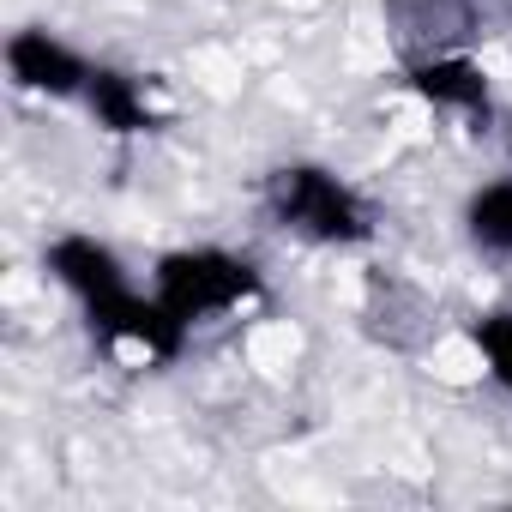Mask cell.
<instances>
[{
  "label": "cell",
  "instance_id": "obj_1",
  "mask_svg": "<svg viewBox=\"0 0 512 512\" xmlns=\"http://www.w3.org/2000/svg\"><path fill=\"white\" fill-rule=\"evenodd\" d=\"M266 217L308 241V247H362L374 241V205L368 193L338 175L332 163H314V157H296V163H278L266 175Z\"/></svg>",
  "mask_w": 512,
  "mask_h": 512
},
{
  "label": "cell",
  "instance_id": "obj_7",
  "mask_svg": "<svg viewBox=\"0 0 512 512\" xmlns=\"http://www.w3.org/2000/svg\"><path fill=\"white\" fill-rule=\"evenodd\" d=\"M79 103H85V115H91L109 139H145V133L163 127V109H157L151 85H145L139 73H127V67H103V61H97V73H91V85H85Z\"/></svg>",
  "mask_w": 512,
  "mask_h": 512
},
{
  "label": "cell",
  "instance_id": "obj_4",
  "mask_svg": "<svg viewBox=\"0 0 512 512\" xmlns=\"http://www.w3.org/2000/svg\"><path fill=\"white\" fill-rule=\"evenodd\" d=\"M0 61H7V79L13 91L25 97H49V103H67V97H85L97 61L85 49H73L61 31L49 25H19L7 37V49H0Z\"/></svg>",
  "mask_w": 512,
  "mask_h": 512
},
{
  "label": "cell",
  "instance_id": "obj_2",
  "mask_svg": "<svg viewBox=\"0 0 512 512\" xmlns=\"http://www.w3.org/2000/svg\"><path fill=\"white\" fill-rule=\"evenodd\" d=\"M151 290L157 302L193 332V326H211V320H235L247 314L253 302L266 296V272L235 247H217V241H199V247H169L163 260L151 266Z\"/></svg>",
  "mask_w": 512,
  "mask_h": 512
},
{
  "label": "cell",
  "instance_id": "obj_9",
  "mask_svg": "<svg viewBox=\"0 0 512 512\" xmlns=\"http://www.w3.org/2000/svg\"><path fill=\"white\" fill-rule=\"evenodd\" d=\"M470 350L482 362V374L512 398V308H488L470 320Z\"/></svg>",
  "mask_w": 512,
  "mask_h": 512
},
{
  "label": "cell",
  "instance_id": "obj_8",
  "mask_svg": "<svg viewBox=\"0 0 512 512\" xmlns=\"http://www.w3.org/2000/svg\"><path fill=\"white\" fill-rule=\"evenodd\" d=\"M464 235L488 260H512V175H488L464 199Z\"/></svg>",
  "mask_w": 512,
  "mask_h": 512
},
{
  "label": "cell",
  "instance_id": "obj_6",
  "mask_svg": "<svg viewBox=\"0 0 512 512\" xmlns=\"http://www.w3.org/2000/svg\"><path fill=\"white\" fill-rule=\"evenodd\" d=\"M43 272H49V284H61L79 308H91V302H103V296H115V290L133 284L127 260H121L103 235H91V229H61V235L43 247Z\"/></svg>",
  "mask_w": 512,
  "mask_h": 512
},
{
  "label": "cell",
  "instance_id": "obj_3",
  "mask_svg": "<svg viewBox=\"0 0 512 512\" xmlns=\"http://www.w3.org/2000/svg\"><path fill=\"white\" fill-rule=\"evenodd\" d=\"M85 320H91L97 344H109L115 356H133V362H175V356L187 350V338H193V332L157 302V290H139V284H127V290L91 302Z\"/></svg>",
  "mask_w": 512,
  "mask_h": 512
},
{
  "label": "cell",
  "instance_id": "obj_5",
  "mask_svg": "<svg viewBox=\"0 0 512 512\" xmlns=\"http://www.w3.org/2000/svg\"><path fill=\"white\" fill-rule=\"evenodd\" d=\"M404 91L452 121H494V79L464 49H428L404 67Z\"/></svg>",
  "mask_w": 512,
  "mask_h": 512
}]
</instances>
